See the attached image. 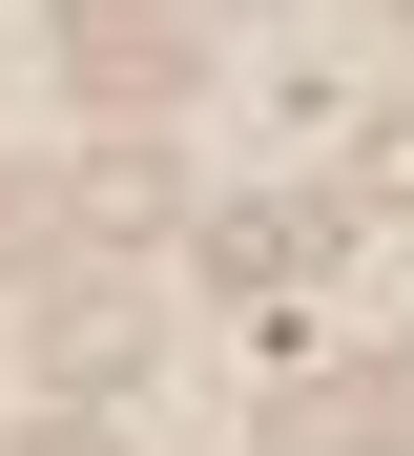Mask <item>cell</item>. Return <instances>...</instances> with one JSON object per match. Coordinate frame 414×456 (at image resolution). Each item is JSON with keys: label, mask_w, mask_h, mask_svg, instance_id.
I'll return each mask as SVG.
<instances>
[{"label": "cell", "mask_w": 414, "mask_h": 456, "mask_svg": "<svg viewBox=\"0 0 414 456\" xmlns=\"http://www.w3.org/2000/svg\"><path fill=\"white\" fill-rule=\"evenodd\" d=\"M187 0H62V84L83 104H125V125H166V104H187Z\"/></svg>", "instance_id": "1"}, {"label": "cell", "mask_w": 414, "mask_h": 456, "mask_svg": "<svg viewBox=\"0 0 414 456\" xmlns=\"http://www.w3.org/2000/svg\"><path fill=\"white\" fill-rule=\"evenodd\" d=\"M270 456H414V353H331V373H270Z\"/></svg>", "instance_id": "2"}, {"label": "cell", "mask_w": 414, "mask_h": 456, "mask_svg": "<svg viewBox=\"0 0 414 456\" xmlns=\"http://www.w3.org/2000/svg\"><path fill=\"white\" fill-rule=\"evenodd\" d=\"M331 249H353V208H331V187H290V208H207V290H248V312H290Z\"/></svg>", "instance_id": "3"}, {"label": "cell", "mask_w": 414, "mask_h": 456, "mask_svg": "<svg viewBox=\"0 0 414 456\" xmlns=\"http://www.w3.org/2000/svg\"><path fill=\"white\" fill-rule=\"evenodd\" d=\"M21 353L62 373V395H125V373L166 353V312H145V290H104V270H62L42 312H21Z\"/></svg>", "instance_id": "4"}, {"label": "cell", "mask_w": 414, "mask_h": 456, "mask_svg": "<svg viewBox=\"0 0 414 456\" xmlns=\"http://www.w3.org/2000/svg\"><path fill=\"white\" fill-rule=\"evenodd\" d=\"M62 208L104 228V249H125V228H187V167H166L145 125H104V145H83V187H62Z\"/></svg>", "instance_id": "5"}, {"label": "cell", "mask_w": 414, "mask_h": 456, "mask_svg": "<svg viewBox=\"0 0 414 456\" xmlns=\"http://www.w3.org/2000/svg\"><path fill=\"white\" fill-rule=\"evenodd\" d=\"M311 125H353L331 145V208H394L414 228V104H311Z\"/></svg>", "instance_id": "6"}, {"label": "cell", "mask_w": 414, "mask_h": 456, "mask_svg": "<svg viewBox=\"0 0 414 456\" xmlns=\"http://www.w3.org/2000/svg\"><path fill=\"white\" fill-rule=\"evenodd\" d=\"M42 228H62V208H42V187H21V167H0V270H21V249H42Z\"/></svg>", "instance_id": "7"}, {"label": "cell", "mask_w": 414, "mask_h": 456, "mask_svg": "<svg viewBox=\"0 0 414 456\" xmlns=\"http://www.w3.org/2000/svg\"><path fill=\"white\" fill-rule=\"evenodd\" d=\"M0 456H104V436H83V415H42V436H0Z\"/></svg>", "instance_id": "8"}, {"label": "cell", "mask_w": 414, "mask_h": 456, "mask_svg": "<svg viewBox=\"0 0 414 456\" xmlns=\"http://www.w3.org/2000/svg\"><path fill=\"white\" fill-rule=\"evenodd\" d=\"M207 21H248V0H187V42H207Z\"/></svg>", "instance_id": "9"}]
</instances>
